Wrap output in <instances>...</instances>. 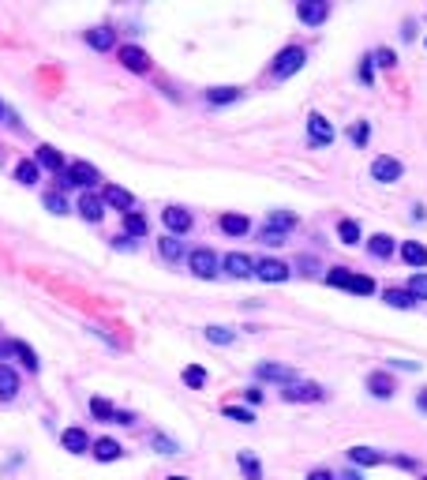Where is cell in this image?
Returning <instances> with one entry per match:
<instances>
[{"label": "cell", "mask_w": 427, "mask_h": 480, "mask_svg": "<svg viewBox=\"0 0 427 480\" xmlns=\"http://www.w3.org/2000/svg\"><path fill=\"white\" fill-rule=\"evenodd\" d=\"M0 124H4V105H0Z\"/></svg>", "instance_id": "obj_57"}, {"label": "cell", "mask_w": 427, "mask_h": 480, "mask_svg": "<svg viewBox=\"0 0 427 480\" xmlns=\"http://www.w3.org/2000/svg\"><path fill=\"white\" fill-rule=\"evenodd\" d=\"M97 195H102L105 211H120V214H131V211H135V195H131L128 188H120V184H105Z\"/></svg>", "instance_id": "obj_4"}, {"label": "cell", "mask_w": 427, "mask_h": 480, "mask_svg": "<svg viewBox=\"0 0 427 480\" xmlns=\"http://www.w3.org/2000/svg\"><path fill=\"white\" fill-rule=\"evenodd\" d=\"M416 406H420V413H427V390H420V398H416Z\"/></svg>", "instance_id": "obj_56"}, {"label": "cell", "mask_w": 427, "mask_h": 480, "mask_svg": "<svg viewBox=\"0 0 427 480\" xmlns=\"http://www.w3.org/2000/svg\"><path fill=\"white\" fill-rule=\"evenodd\" d=\"M423 46H427V41H423Z\"/></svg>", "instance_id": "obj_60"}, {"label": "cell", "mask_w": 427, "mask_h": 480, "mask_svg": "<svg viewBox=\"0 0 427 480\" xmlns=\"http://www.w3.org/2000/svg\"><path fill=\"white\" fill-rule=\"evenodd\" d=\"M60 446L68 454H86V451H90V439H86L83 428H64L60 432Z\"/></svg>", "instance_id": "obj_18"}, {"label": "cell", "mask_w": 427, "mask_h": 480, "mask_svg": "<svg viewBox=\"0 0 427 480\" xmlns=\"http://www.w3.org/2000/svg\"><path fill=\"white\" fill-rule=\"evenodd\" d=\"M393 465H401V469H416V462H412V458H405V454L393 458Z\"/></svg>", "instance_id": "obj_53"}, {"label": "cell", "mask_w": 427, "mask_h": 480, "mask_svg": "<svg viewBox=\"0 0 427 480\" xmlns=\"http://www.w3.org/2000/svg\"><path fill=\"white\" fill-rule=\"evenodd\" d=\"M367 390L375 398H393V379L386 375V372H371L367 375Z\"/></svg>", "instance_id": "obj_27"}, {"label": "cell", "mask_w": 427, "mask_h": 480, "mask_svg": "<svg viewBox=\"0 0 427 480\" xmlns=\"http://www.w3.org/2000/svg\"><path fill=\"white\" fill-rule=\"evenodd\" d=\"M281 398L292 401V406H308V401H323L326 390L319 383H289V387H281Z\"/></svg>", "instance_id": "obj_8"}, {"label": "cell", "mask_w": 427, "mask_h": 480, "mask_svg": "<svg viewBox=\"0 0 427 480\" xmlns=\"http://www.w3.org/2000/svg\"><path fill=\"white\" fill-rule=\"evenodd\" d=\"M304 64H308V49L304 46H285L278 57H273V64H270V75L278 83H285V79H292V75H297Z\"/></svg>", "instance_id": "obj_1"}, {"label": "cell", "mask_w": 427, "mask_h": 480, "mask_svg": "<svg viewBox=\"0 0 427 480\" xmlns=\"http://www.w3.org/2000/svg\"><path fill=\"white\" fill-rule=\"evenodd\" d=\"M367 135H371V124H367V120H356V124H353V143L367 147Z\"/></svg>", "instance_id": "obj_45"}, {"label": "cell", "mask_w": 427, "mask_h": 480, "mask_svg": "<svg viewBox=\"0 0 427 480\" xmlns=\"http://www.w3.org/2000/svg\"><path fill=\"white\" fill-rule=\"evenodd\" d=\"M236 465H240V473H244V480H262V462L251 451H240Z\"/></svg>", "instance_id": "obj_25"}, {"label": "cell", "mask_w": 427, "mask_h": 480, "mask_svg": "<svg viewBox=\"0 0 427 480\" xmlns=\"http://www.w3.org/2000/svg\"><path fill=\"white\" fill-rule=\"evenodd\" d=\"M382 300H386L390 308H412V304H416L405 289H386V293H382Z\"/></svg>", "instance_id": "obj_42"}, {"label": "cell", "mask_w": 427, "mask_h": 480, "mask_svg": "<svg viewBox=\"0 0 427 480\" xmlns=\"http://www.w3.org/2000/svg\"><path fill=\"white\" fill-rule=\"evenodd\" d=\"M367 252H371V259H390L393 255V236L375 233V236L367 240Z\"/></svg>", "instance_id": "obj_29"}, {"label": "cell", "mask_w": 427, "mask_h": 480, "mask_svg": "<svg viewBox=\"0 0 427 480\" xmlns=\"http://www.w3.org/2000/svg\"><path fill=\"white\" fill-rule=\"evenodd\" d=\"M113 413H116V406L109 398H90V417L94 420H109V424H113Z\"/></svg>", "instance_id": "obj_36"}, {"label": "cell", "mask_w": 427, "mask_h": 480, "mask_svg": "<svg viewBox=\"0 0 427 480\" xmlns=\"http://www.w3.org/2000/svg\"><path fill=\"white\" fill-rule=\"evenodd\" d=\"M169 480H188V476H180V473H177V476H169Z\"/></svg>", "instance_id": "obj_58"}, {"label": "cell", "mask_w": 427, "mask_h": 480, "mask_svg": "<svg viewBox=\"0 0 427 480\" xmlns=\"http://www.w3.org/2000/svg\"><path fill=\"white\" fill-rule=\"evenodd\" d=\"M90 454L97 462H120V458H124V446L116 439H97V443H90Z\"/></svg>", "instance_id": "obj_21"}, {"label": "cell", "mask_w": 427, "mask_h": 480, "mask_svg": "<svg viewBox=\"0 0 427 480\" xmlns=\"http://www.w3.org/2000/svg\"><path fill=\"white\" fill-rule=\"evenodd\" d=\"M158 252L165 263H177V259H184V240L180 236H161L158 240Z\"/></svg>", "instance_id": "obj_28"}, {"label": "cell", "mask_w": 427, "mask_h": 480, "mask_svg": "<svg viewBox=\"0 0 427 480\" xmlns=\"http://www.w3.org/2000/svg\"><path fill=\"white\" fill-rule=\"evenodd\" d=\"M289 263H281V259H255V278L259 281H270V286H281V281H289Z\"/></svg>", "instance_id": "obj_11"}, {"label": "cell", "mask_w": 427, "mask_h": 480, "mask_svg": "<svg viewBox=\"0 0 427 480\" xmlns=\"http://www.w3.org/2000/svg\"><path fill=\"white\" fill-rule=\"evenodd\" d=\"M297 267H304V274H319V259H311V255H297Z\"/></svg>", "instance_id": "obj_48"}, {"label": "cell", "mask_w": 427, "mask_h": 480, "mask_svg": "<svg viewBox=\"0 0 427 480\" xmlns=\"http://www.w3.org/2000/svg\"><path fill=\"white\" fill-rule=\"evenodd\" d=\"M222 270L229 278H255V259L244 255V252H229L222 259Z\"/></svg>", "instance_id": "obj_12"}, {"label": "cell", "mask_w": 427, "mask_h": 480, "mask_svg": "<svg viewBox=\"0 0 427 480\" xmlns=\"http://www.w3.org/2000/svg\"><path fill=\"white\" fill-rule=\"evenodd\" d=\"M41 203H46V211H53V214H68V211H72L68 199H64V192H57V188L41 195Z\"/></svg>", "instance_id": "obj_38"}, {"label": "cell", "mask_w": 427, "mask_h": 480, "mask_svg": "<svg viewBox=\"0 0 427 480\" xmlns=\"http://www.w3.org/2000/svg\"><path fill=\"white\" fill-rule=\"evenodd\" d=\"M203 334H206V342H210V345H233V342H236V334L229 331V326H217V323L206 326Z\"/></svg>", "instance_id": "obj_33"}, {"label": "cell", "mask_w": 427, "mask_h": 480, "mask_svg": "<svg viewBox=\"0 0 427 480\" xmlns=\"http://www.w3.org/2000/svg\"><path fill=\"white\" fill-rule=\"evenodd\" d=\"M255 379H259V383H281V387H289V383H297V372H292L289 364H273V360H262V364L255 368Z\"/></svg>", "instance_id": "obj_9"}, {"label": "cell", "mask_w": 427, "mask_h": 480, "mask_svg": "<svg viewBox=\"0 0 427 480\" xmlns=\"http://www.w3.org/2000/svg\"><path fill=\"white\" fill-rule=\"evenodd\" d=\"M34 166L46 169V173H64V169H68V161H64V154H60L57 147L41 143V147L34 150Z\"/></svg>", "instance_id": "obj_15"}, {"label": "cell", "mask_w": 427, "mask_h": 480, "mask_svg": "<svg viewBox=\"0 0 427 480\" xmlns=\"http://www.w3.org/2000/svg\"><path fill=\"white\" fill-rule=\"evenodd\" d=\"M64 173H68L72 188L79 184L83 192H94L97 184H102V173H97V169L90 166V161H68V169H64Z\"/></svg>", "instance_id": "obj_6"}, {"label": "cell", "mask_w": 427, "mask_h": 480, "mask_svg": "<svg viewBox=\"0 0 427 480\" xmlns=\"http://www.w3.org/2000/svg\"><path fill=\"white\" fill-rule=\"evenodd\" d=\"M348 462L360 465V469H371V465H382V462H386V454L375 451V446H353V451H348Z\"/></svg>", "instance_id": "obj_19"}, {"label": "cell", "mask_w": 427, "mask_h": 480, "mask_svg": "<svg viewBox=\"0 0 427 480\" xmlns=\"http://www.w3.org/2000/svg\"><path fill=\"white\" fill-rule=\"evenodd\" d=\"M259 240H262L266 248H281V244H285V233H278V229H266V225H262V229H259Z\"/></svg>", "instance_id": "obj_43"}, {"label": "cell", "mask_w": 427, "mask_h": 480, "mask_svg": "<svg viewBox=\"0 0 427 480\" xmlns=\"http://www.w3.org/2000/svg\"><path fill=\"white\" fill-rule=\"evenodd\" d=\"M180 379H184V387L203 390V387H206V368H199V364H188V368L180 372Z\"/></svg>", "instance_id": "obj_32"}, {"label": "cell", "mask_w": 427, "mask_h": 480, "mask_svg": "<svg viewBox=\"0 0 427 480\" xmlns=\"http://www.w3.org/2000/svg\"><path fill=\"white\" fill-rule=\"evenodd\" d=\"M308 480H337V476L326 473V469H315V473H308Z\"/></svg>", "instance_id": "obj_52"}, {"label": "cell", "mask_w": 427, "mask_h": 480, "mask_svg": "<svg viewBox=\"0 0 427 480\" xmlns=\"http://www.w3.org/2000/svg\"><path fill=\"white\" fill-rule=\"evenodd\" d=\"M124 236H131V240H142V236H147V218H142L139 211L124 214Z\"/></svg>", "instance_id": "obj_31"}, {"label": "cell", "mask_w": 427, "mask_h": 480, "mask_svg": "<svg viewBox=\"0 0 427 480\" xmlns=\"http://www.w3.org/2000/svg\"><path fill=\"white\" fill-rule=\"evenodd\" d=\"M222 413L236 424H255V409H248V406H225Z\"/></svg>", "instance_id": "obj_40"}, {"label": "cell", "mask_w": 427, "mask_h": 480, "mask_svg": "<svg viewBox=\"0 0 427 480\" xmlns=\"http://www.w3.org/2000/svg\"><path fill=\"white\" fill-rule=\"evenodd\" d=\"M75 211H79L83 222H102V218H105V203H102V195H97V192H83L79 199H75Z\"/></svg>", "instance_id": "obj_13"}, {"label": "cell", "mask_w": 427, "mask_h": 480, "mask_svg": "<svg viewBox=\"0 0 427 480\" xmlns=\"http://www.w3.org/2000/svg\"><path fill=\"white\" fill-rule=\"evenodd\" d=\"M244 401H248V406H262V390H255V387L244 390Z\"/></svg>", "instance_id": "obj_51"}, {"label": "cell", "mask_w": 427, "mask_h": 480, "mask_svg": "<svg viewBox=\"0 0 427 480\" xmlns=\"http://www.w3.org/2000/svg\"><path fill=\"white\" fill-rule=\"evenodd\" d=\"M371 60H375V64H379V68H393V64H398V57H393V49H386V46H382V49H375V53H371Z\"/></svg>", "instance_id": "obj_44"}, {"label": "cell", "mask_w": 427, "mask_h": 480, "mask_svg": "<svg viewBox=\"0 0 427 480\" xmlns=\"http://www.w3.org/2000/svg\"><path fill=\"white\" fill-rule=\"evenodd\" d=\"M401 173H405V166L390 154H379L375 161H371V180H379V184H398Z\"/></svg>", "instance_id": "obj_10"}, {"label": "cell", "mask_w": 427, "mask_h": 480, "mask_svg": "<svg viewBox=\"0 0 427 480\" xmlns=\"http://www.w3.org/2000/svg\"><path fill=\"white\" fill-rule=\"evenodd\" d=\"M15 180H19V184H27V188H34V184L41 180V169L34 166V158L15 161Z\"/></svg>", "instance_id": "obj_26"}, {"label": "cell", "mask_w": 427, "mask_h": 480, "mask_svg": "<svg viewBox=\"0 0 427 480\" xmlns=\"http://www.w3.org/2000/svg\"><path fill=\"white\" fill-rule=\"evenodd\" d=\"M345 289H348V293H356V297H371V293H375V278H367V274H353Z\"/></svg>", "instance_id": "obj_35"}, {"label": "cell", "mask_w": 427, "mask_h": 480, "mask_svg": "<svg viewBox=\"0 0 427 480\" xmlns=\"http://www.w3.org/2000/svg\"><path fill=\"white\" fill-rule=\"evenodd\" d=\"M297 19L308 30H315V27H323L326 19H330V4H326V0H300V4H297Z\"/></svg>", "instance_id": "obj_3"}, {"label": "cell", "mask_w": 427, "mask_h": 480, "mask_svg": "<svg viewBox=\"0 0 427 480\" xmlns=\"http://www.w3.org/2000/svg\"><path fill=\"white\" fill-rule=\"evenodd\" d=\"M371 68H375V60H371V53H367V57L364 60H360V83H371V79H375V72H371Z\"/></svg>", "instance_id": "obj_46"}, {"label": "cell", "mask_w": 427, "mask_h": 480, "mask_svg": "<svg viewBox=\"0 0 427 480\" xmlns=\"http://www.w3.org/2000/svg\"><path fill=\"white\" fill-rule=\"evenodd\" d=\"M116 57H120V64H124L128 72H135V75H147L150 68H154V60H150V53L142 46H120Z\"/></svg>", "instance_id": "obj_7"}, {"label": "cell", "mask_w": 427, "mask_h": 480, "mask_svg": "<svg viewBox=\"0 0 427 480\" xmlns=\"http://www.w3.org/2000/svg\"><path fill=\"white\" fill-rule=\"evenodd\" d=\"M308 143L311 147H330L334 143V128H330L326 116H319V113L308 116Z\"/></svg>", "instance_id": "obj_14"}, {"label": "cell", "mask_w": 427, "mask_h": 480, "mask_svg": "<svg viewBox=\"0 0 427 480\" xmlns=\"http://www.w3.org/2000/svg\"><path fill=\"white\" fill-rule=\"evenodd\" d=\"M405 293H409L412 300H427V274H423V270H416V274L409 278V286H405Z\"/></svg>", "instance_id": "obj_37"}, {"label": "cell", "mask_w": 427, "mask_h": 480, "mask_svg": "<svg viewBox=\"0 0 427 480\" xmlns=\"http://www.w3.org/2000/svg\"><path fill=\"white\" fill-rule=\"evenodd\" d=\"M337 480H364V476H360V469H345V473L337 476Z\"/></svg>", "instance_id": "obj_54"}, {"label": "cell", "mask_w": 427, "mask_h": 480, "mask_svg": "<svg viewBox=\"0 0 427 480\" xmlns=\"http://www.w3.org/2000/svg\"><path fill=\"white\" fill-rule=\"evenodd\" d=\"M337 240H341L345 248L360 244V222H353V218H341V222H337Z\"/></svg>", "instance_id": "obj_30"}, {"label": "cell", "mask_w": 427, "mask_h": 480, "mask_svg": "<svg viewBox=\"0 0 427 480\" xmlns=\"http://www.w3.org/2000/svg\"><path fill=\"white\" fill-rule=\"evenodd\" d=\"M401 259H405L409 267L423 270V267H427V248L420 244V240H405V244H401Z\"/></svg>", "instance_id": "obj_22"}, {"label": "cell", "mask_w": 427, "mask_h": 480, "mask_svg": "<svg viewBox=\"0 0 427 480\" xmlns=\"http://www.w3.org/2000/svg\"><path fill=\"white\" fill-rule=\"evenodd\" d=\"M161 225L169 229V236H184L195 225V214L188 206H165V211H161Z\"/></svg>", "instance_id": "obj_5"}, {"label": "cell", "mask_w": 427, "mask_h": 480, "mask_svg": "<svg viewBox=\"0 0 427 480\" xmlns=\"http://www.w3.org/2000/svg\"><path fill=\"white\" fill-rule=\"evenodd\" d=\"M15 356H19V364H23L27 372H38V368H41L38 353H34V349H30L27 342H15Z\"/></svg>", "instance_id": "obj_34"}, {"label": "cell", "mask_w": 427, "mask_h": 480, "mask_svg": "<svg viewBox=\"0 0 427 480\" xmlns=\"http://www.w3.org/2000/svg\"><path fill=\"white\" fill-rule=\"evenodd\" d=\"M83 41L90 49H97V53H109V49H116V34L109 27H94V30H83Z\"/></svg>", "instance_id": "obj_16"}, {"label": "cell", "mask_w": 427, "mask_h": 480, "mask_svg": "<svg viewBox=\"0 0 427 480\" xmlns=\"http://www.w3.org/2000/svg\"><path fill=\"white\" fill-rule=\"evenodd\" d=\"M113 248H116V252H135V248H139V240H131V236L120 233V236H113Z\"/></svg>", "instance_id": "obj_47"}, {"label": "cell", "mask_w": 427, "mask_h": 480, "mask_svg": "<svg viewBox=\"0 0 427 480\" xmlns=\"http://www.w3.org/2000/svg\"><path fill=\"white\" fill-rule=\"evenodd\" d=\"M297 225H300V218L289 214V211H270L266 214V229H278V233H285V236H289Z\"/></svg>", "instance_id": "obj_23"}, {"label": "cell", "mask_w": 427, "mask_h": 480, "mask_svg": "<svg viewBox=\"0 0 427 480\" xmlns=\"http://www.w3.org/2000/svg\"><path fill=\"white\" fill-rule=\"evenodd\" d=\"M113 424H120V428H131V424H135V413H128V409H116V413H113Z\"/></svg>", "instance_id": "obj_49"}, {"label": "cell", "mask_w": 427, "mask_h": 480, "mask_svg": "<svg viewBox=\"0 0 427 480\" xmlns=\"http://www.w3.org/2000/svg\"><path fill=\"white\" fill-rule=\"evenodd\" d=\"M390 368H405V372H420V364H416V360H401V356H393V360H390Z\"/></svg>", "instance_id": "obj_50"}, {"label": "cell", "mask_w": 427, "mask_h": 480, "mask_svg": "<svg viewBox=\"0 0 427 480\" xmlns=\"http://www.w3.org/2000/svg\"><path fill=\"white\" fill-rule=\"evenodd\" d=\"M150 446H154L158 454H180V443H177V439H169V435H161V432L150 435Z\"/></svg>", "instance_id": "obj_39"}, {"label": "cell", "mask_w": 427, "mask_h": 480, "mask_svg": "<svg viewBox=\"0 0 427 480\" xmlns=\"http://www.w3.org/2000/svg\"><path fill=\"white\" fill-rule=\"evenodd\" d=\"M240 98H244V91H240V86H210V91H206V105H233V102H240Z\"/></svg>", "instance_id": "obj_20"}, {"label": "cell", "mask_w": 427, "mask_h": 480, "mask_svg": "<svg viewBox=\"0 0 427 480\" xmlns=\"http://www.w3.org/2000/svg\"><path fill=\"white\" fill-rule=\"evenodd\" d=\"M420 480H427V476H420Z\"/></svg>", "instance_id": "obj_59"}, {"label": "cell", "mask_w": 427, "mask_h": 480, "mask_svg": "<svg viewBox=\"0 0 427 480\" xmlns=\"http://www.w3.org/2000/svg\"><path fill=\"white\" fill-rule=\"evenodd\" d=\"M222 229L229 236H248L251 233V218L248 214H222Z\"/></svg>", "instance_id": "obj_24"}, {"label": "cell", "mask_w": 427, "mask_h": 480, "mask_svg": "<svg viewBox=\"0 0 427 480\" xmlns=\"http://www.w3.org/2000/svg\"><path fill=\"white\" fill-rule=\"evenodd\" d=\"M348 278H353V270H348V267H330V270H326V286H334V289H345Z\"/></svg>", "instance_id": "obj_41"}, {"label": "cell", "mask_w": 427, "mask_h": 480, "mask_svg": "<svg viewBox=\"0 0 427 480\" xmlns=\"http://www.w3.org/2000/svg\"><path fill=\"white\" fill-rule=\"evenodd\" d=\"M8 353L15 356V342H0V356H8Z\"/></svg>", "instance_id": "obj_55"}, {"label": "cell", "mask_w": 427, "mask_h": 480, "mask_svg": "<svg viewBox=\"0 0 427 480\" xmlns=\"http://www.w3.org/2000/svg\"><path fill=\"white\" fill-rule=\"evenodd\" d=\"M188 267H191L195 278L214 281L217 274H222V255L210 252V248H195V252H188Z\"/></svg>", "instance_id": "obj_2"}, {"label": "cell", "mask_w": 427, "mask_h": 480, "mask_svg": "<svg viewBox=\"0 0 427 480\" xmlns=\"http://www.w3.org/2000/svg\"><path fill=\"white\" fill-rule=\"evenodd\" d=\"M19 390H23V383H19V372L12 364H0V401H12Z\"/></svg>", "instance_id": "obj_17"}]
</instances>
